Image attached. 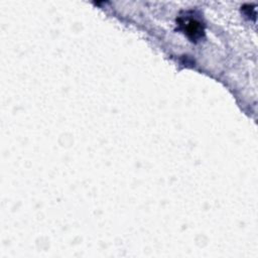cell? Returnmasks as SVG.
<instances>
[{
  "label": "cell",
  "mask_w": 258,
  "mask_h": 258,
  "mask_svg": "<svg viewBox=\"0 0 258 258\" xmlns=\"http://www.w3.org/2000/svg\"><path fill=\"white\" fill-rule=\"evenodd\" d=\"M178 23L182 31L192 40L200 38L204 33L203 24L196 18H191L184 15L179 17Z\"/></svg>",
  "instance_id": "1"
}]
</instances>
